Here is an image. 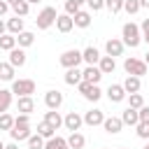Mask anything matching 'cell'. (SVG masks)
Segmentation results:
<instances>
[{
    "mask_svg": "<svg viewBox=\"0 0 149 149\" xmlns=\"http://www.w3.org/2000/svg\"><path fill=\"white\" fill-rule=\"evenodd\" d=\"M98 70H100L102 74H112V72L116 70V61H114L112 56H100V61H98Z\"/></svg>",
    "mask_w": 149,
    "mask_h": 149,
    "instance_id": "obj_19",
    "label": "cell"
},
{
    "mask_svg": "<svg viewBox=\"0 0 149 149\" xmlns=\"http://www.w3.org/2000/svg\"><path fill=\"white\" fill-rule=\"evenodd\" d=\"M72 23H74L77 28H88V26H91V12L79 9V12L72 16Z\"/></svg>",
    "mask_w": 149,
    "mask_h": 149,
    "instance_id": "obj_20",
    "label": "cell"
},
{
    "mask_svg": "<svg viewBox=\"0 0 149 149\" xmlns=\"http://www.w3.org/2000/svg\"><path fill=\"white\" fill-rule=\"evenodd\" d=\"M123 70H126V74H133V77H140V79L149 72V68L144 65V61H140V58H135V56H128V58L123 61Z\"/></svg>",
    "mask_w": 149,
    "mask_h": 149,
    "instance_id": "obj_2",
    "label": "cell"
},
{
    "mask_svg": "<svg viewBox=\"0 0 149 149\" xmlns=\"http://www.w3.org/2000/svg\"><path fill=\"white\" fill-rule=\"evenodd\" d=\"M91 86H93V84H88V81H84V79L77 84V88H79V93H81V95H86V93L91 91Z\"/></svg>",
    "mask_w": 149,
    "mask_h": 149,
    "instance_id": "obj_43",
    "label": "cell"
},
{
    "mask_svg": "<svg viewBox=\"0 0 149 149\" xmlns=\"http://www.w3.org/2000/svg\"><path fill=\"white\" fill-rule=\"evenodd\" d=\"M123 42H121V37H109L107 42H105V54L107 56H112V58H116V56H123Z\"/></svg>",
    "mask_w": 149,
    "mask_h": 149,
    "instance_id": "obj_8",
    "label": "cell"
},
{
    "mask_svg": "<svg viewBox=\"0 0 149 149\" xmlns=\"http://www.w3.org/2000/svg\"><path fill=\"white\" fill-rule=\"evenodd\" d=\"M142 42H147V44H149V33H144V35H142Z\"/></svg>",
    "mask_w": 149,
    "mask_h": 149,
    "instance_id": "obj_51",
    "label": "cell"
},
{
    "mask_svg": "<svg viewBox=\"0 0 149 149\" xmlns=\"http://www.w3.org/2000/svg\"><path fill=\"white\" fill-rule=\"evenodd\" d=\"M65 149H70V147H65Z\"/></svg>",
    "mask_w": 149,
    "mask_h": 149,
    "instance_id": "obj_56",
    "label": "cell"
},
{
    "mask_svg": "<svg viewBox=\"0 0 149 149\" xmlns=\"http://www.w3.org/2000/svg\"><path fill=\"white\" fill-rule=\"evenodd\" d=\"M14 47H16V37H14V35H9V33L0 35V49H2V51H7V54H9Z\"/></svg>",
    "mask_w": 149,
    "mask_h": 149,
    "instance_id": "obj_30",
    "label": "cell"
},
{
    "mask_svg": "<svg viewBox=\"0 0 149 149\" xmlns=\"http://www.w3.org/2000/svg\"><path fill=\"white\" fill-rule=\"evenodd\" d=\"M121 149H126V147H121Z\"/></svg>",
    "mask_w": 149,
    "mask_h": 149,
    "instance_id": "obj_55",
    "label": "cell"
},
{
    "mask_svg": "<svg viewBox=\"0 0 149 149\" xmlns=\"http://www.w3.org/2000/svg\"><path fill=\"white\" fill-rule=\"evenodd\" d=\"M105 95L109 98V102H123L128 93L123 91V86H121V84H109V86H107V91H105Z\"/></svg>",
    "mask_w": 149,
    "mask_h": 149,
    "instance_id": "obj_12",
    "label": "cell"
},
{
    "mask_svg": "<svg viewBox=\"0 0 149 149\" xmlns=\"http://www.w3.org/2000/svg\"><path fill=\"white\" fill-rule=\"evenodd\" d=\"M105 9H109L112 14H119L123 9V0H105Z\"/></svg>",
    "mask_w": 149,
    "mask_h": 149,
    "instance_id": "obj_37",
    "label": "cell"
},
{
    "mask_svg": "<svg viewBox=\"0 0 149 149\" xmlns=\"http://www.w3.org/2000/svg\"><path fill=\"white\" fill-rule=\"evenodd\" d=\"M12 9H14V16H21V19H23V16H28V12H30V5H28L26 0H21V2H19V5H14Z\"/></svg>",
    "mask_w": 149,
    "mask_h": 149,
    "instance_id": "obj_36",
    "label": "cell"
},
{
    "mask_svg": "<svg viewBox=\"0 0 149 149\" xmlns=\"http://www.w3.org/2000/svg\"><path fill=\"white\" fill-rule=\"evenodd\" d=\"M14 102V93L9 88H0V114H5Z\"/></svg>",
    "mask_w": 149,
    "mask_h": 149,
    "instance_id": "obj_25",
    "label": "cell"
},
{
    "mask_svg": "<svg viewBox=\"0 0 149 149\" xmlns=\"http://www.w3.org/2000/svg\"><path fill=\"white\" fill-rule=\"evenodd\" d=\"M28 5H37V2H42V0H26Z\"/></svg>",
    "mask_w": 149,
    "mask_h": 149,
    "instance_id": "obj_52",
    "label": "cell"
},
{
    "mask_svg": "<svg viewBox=\"0 0 149 149\" xmlns=\"http://www.w3.org/2000/svg\"><path fill=\"white\" fill-rule=\"evenodd\" d=\"M140 33L144 35V33H149V19H144L142 23H140Z\"/></svg>",
    "mask_w": 149,
    "mask_h": 149,
    "instance_id": "obj_45",
    "label": "cell"
},
{
    "mask_svg": "<svg viewBox=\"0 0 149 149\" xmlns=\"http://www.w3.org/2000/svg\"><path fill=\"white\" fill-rule=\"evenodd\" d=\"M137 119H140V123H149V105H142L137 109Z\"/></svg>",
    "mask_w": 149,
    "mask_h": 149,
    "instance_id": "obj_41",
    "label": "cell"
},
{
    "mask_svg": "<svg viewBox=\"0 0 149 149\" xmlns=\"http://www.w3.org/2000/svg\"><path fill=\"white\" fill-rule=\"evenodd\" d=\"M121 121H123V126H137V123H140V119H137V109L126 107V109L121 112Z\"/></svg>",
    "mask_w": 149,
    "mask_h": 149,
    "instance_id": "obj_27",
    "label": "cell"
},
{
    "mask_svg": "<svg viewBox=\"0 0 149 149\" xmlns=\"http://www.w3.org/2000/svg\"><path fill=\"white\" fill-rule=\"evenodd\" d=\"M81 116H84V123H86V126H91V128L102 126V121H105V112H102V109H98V107H93V109L84 112Z\"/></svg>",
    "mask_w": 149,
    "mask_h": 149,
    "instance_id": "obj_7",
    "label": "cell"
},
{
    "mask_svg": "<svg viewBox=\"0 0 149 149\" xmlns=\"http://www.w3.org/2000/svg\"><path fill=\"white\" fill-rule=\"evenodd\" d=\"M121 42H123V47H130V49L140 47V42H142L140 26H137V23H133V21L123 23V28H121Z\"/></svg>",
    "mask_w": 149,
    "mask_h": 149,
    "instance_id": "obj_1",
    "label": "cell"
},
{
    "mask_svg": "<svg viewBox=\"0 0 149 149\" xmlns=\"http://www.w3.org/2000/svg\"><path fill=\"white\" fill-rule=\"evenodd\" d=\"M5 2H7V5H9V7H14V5H19V2H21V0H5Z\"/></svg>",
    "mask_w": 149,
    "mask_h": 149,
    "instance_id": "obj_49",
    "label": "cell"
},
{
    "mask_svg": "<svg viewBox=\"0 0 149 149\" xmlns=\"http://www.w3.org/2000/svg\"><path fill=\"white\" fill-rule=\"evenodd\" d=\"M65 147H68V142L61 135H54L51 140H44V149H65Z\"/></svg>",
    "mask_w": 149,
    "mask_h": 149,
    "instance_id": "obj_31",
    "label": "cell"
},
{
    "mask_svg": "<svg viewBox=\"0 0 149 149\" xmlns=\"http://www.w3.org/2000/svg\"><path fill=\"white\" fill-rule=\"evenodd\" d=\"M123 91L126 93H140V88H142V79L140 77H133V74H128L126 79H123Z\"/></svg>",
    "mask_w": 149,
    "mask_h": 149,
    "instance_id": "obj_18",
    "label": "cell"
},
{
    "mask_svg": "<svg viewBox=\"0 0 149 149\" xmlns=\"http://www.w3.org/2000/svg\"><path fill=\"white\" fill-rule=\"evenodd\" d=\"M142 61H144V65H147V68H149V51H147V54H144V58H142Z\"/></svg>",
    "mask_w": 149,
    "mask_h": 149,
    "instance_id": "obj_50",
    "label": "cell"
},
{
    "mask_svg": "<svg viewBox=\"0 0 149 149\" xmlns=\"http://www.w3.org/2000/svg\"><path fill=\"white\" fill-rule=\"evenodd\" d=\"M54 26H56V30H58V33H63V35H65V33H70V30L74 28V23H72V16H68L65 12L56 16V23H54Z\"/></svg>",
    "mask_w": 149,
    "mask_h": 149,
    "instance_id": "obj_16",
    "label": "cell"
},
{
    "mask_svg": "<svg viewBox=\"0 0 149 149\" xmlns=\"http://www.w3.org/2000/svg\"><path fill=\"white\" fill-rule=\"evenodd\" d=\"M102 149H107V147H102Z\"/></svg>",
    "mask_w": 149,
    "mask_h": 149,
    "instance_id": "obj_57",
    "label": "cell"
},
{
    "mask_svg": "<svg viewBox=\"0 0 149 149\" xmlns=\"http://www.w3.org/2000/svg\"><path fill=\"white\" fill-rule=\"evenodd\" d=\"M102 77H105V74L98 70V65H86V68L81 70V79L88 81V84H100Z\"/></svg>",
    "mask_w": 149,
    "mask_h": 149,
    "instance_id": "obj_11",
    "label": "cell"
},
{
    "mask_svg": "<svg viewBox=\"0 0 149 149\" xmlns=\"http://www.w3.org/2000/svg\"><path fill=\"white\" fill-rule=\"evenodd\" d=\"M5 149H19V142H9V144H5Z\"/></svg>",
    "mask_w": 149,
    "mask_h": 149,
    "instance_id": "obj_48",
    "label": "cell"
},
{
    "mask_svg": "<svg viewBox=\"0 0 149 149\" xmlns=\"http://www.w3.org/2000/svg\"><path fill=\"white\" fill-rule=\"evenodd\" d=\"M16 112H19V114H33V112H35V100H33V95L16 98Z\"/></svg>",
    "mask_w": 149,
    "mask_h": 149,
    "instance_id": "obj_15",
    "label": "cell"
},
{
    "mask_svg": "<svg viewBox=\"0 0 149 149\" xmlns=\"http://www.w3.org/2000/svg\"><path fill=\"white\" fill-rule=\"evenodd\" d=\"M81 61H84L86 65H98V61H100V51L91 44V47H86V49L81 51Z\"/></svg>",
    "mask_w": 149,
    "mask_h": 149,
    "instance_id": "obj_17",
    "label": "cell"
},
{
    "mask_svg": "<svg viewBox=\"0 0 149 149\" xmlns=\"http://www.w3.org/2000/svg\"><path fill=\"white\" fill-rule=\"evenodd\" d=\"M65 142H68V147L70 149H84V144H86V137L77 130V133H70L68 137H65Z\"/></svg>",
    "mask_w": 149,
    "mask_h": 149,
    "instance_id": "obj_24",
    "label": "cell"
},
{
    "mask_svg": "<svg viewBox=\"0 0 149 149\" xmlns=\"http://www.w3.org/2000/svg\"><path fill=\"white\" fill-rule=\"evenodd\" d=\"M35 88H37V86H35V81H33V79H14L9 91H12L16 98H23V95H33V93H35Z\"/></svg>",
    "mask_w": 149,
    "mask_h": 149,
    "instance_id": "obj_4",
    "label": "cell"
},
{
    "mask_svg": "<svg viewBox=\"0 0 149 149\" xmlns=\"http://www.w3.org/2000/svg\"><path fill=\"white\" fill-rule=\"evenodd\" d=\"M33 44H35V33L23 30V33H19V35H16V47L28 49V47H33Z\"/></svg>",
    "mask_w": 149,
    "mask_h": 149,
    "instance_id": "obj_22",
    "label": "cell"
},
{
    "mask_svg": "<svg viewBox=\"0 0 149 149\" xmlns=\"http://www.w3.org/2000/svg\"><path fill=\"white\" fill-rule=\"evenodd\" d=\"M9 9H12V7H9V5L5 2V0H0V19H2V16H5V14L9 12Z\"/></svg>",
    "mask_w": 149,
    "mask_h": 149,
    "instance_id": "obj_44",
    "label": "cell"
},
{
    "mask_svg": "<svg viewBox=\"0 0 149 149\" xmlns=\"http://www.w3.org/2000/svg\"><path fill=\"white\" fill-rule=\"evenodd\" d=\"M84 98H86L88 102H98V100L102 98V88H100L98 84H93V86H91V91H88V93H86Z\"/></svg>",
    "mask_w": 149,
    "mask_h": 149,
    "instance_id": "obj_33",
    "label": "cell"
},
{
    "mask_svg": "<svg viewBox=\"0 0 149 149\" xmlns=\"http://www.w3.org/2000/svg\"><path fill=\"white\" fill-rule=\"evenodd\" d=\"M30 135H33V133H30V126H19V123H14L12 130H9L12 142H26Z\"/></svg>",
    "mask_w": 149,
    "mask_h": 149,
    "instance_id": "obj_14",
    "label": "cell"
},
{
    "mask_svg": "<svg viewBox=\"0 0 149 149\" xmlns=\"http://www.w3.org/2000/svg\"><path fill=\"white\" fill-rule=\"evenodd\" d=\"M37 135H40V137H44V140H51V137L56 135V130H54V128H51V126L42 119V121L37 123Z\"/></svg>",
    "mask_w": 149,
    "mask_h": 149,
    "instance_id": "obj_29",
    "label": "cell"
},
{
    "mask_svg": "<svg viewBox=\"0 0 149 149\" xmlns=\"http://www.w3.org/2000/svg\"><path fill=\"white\" fill-rule=\"evenodd\" d=\"M26 61H28V56H26V49H21V47H14L12 51H9V65L16 70V68H23L26 65Z\"/></svg>",
    "mask_w": 149,
    "mask_h": 149,
    "instance_id": "obj_9",
    "label": "cell"
},
{
    "mask_svg": "<svg viewBox=\"0 0 149 149\" xmlns=\"http://www.w3.org/2000/svg\"><path fill=\"white\" fill-rule=\"evenodd\" d=\"M140 2V9H149V0H137Z\"/></svg>",
    "mask_w": 149,
    "mask_h": 149,
    "instance_id": "obj_47",
    "label": "cell"
},
{
    "mask_svg": "<svg viewBox=\"0 0 149 149\" xmlns=\"http://www.w3.org/2000/svg\"><path fill=\"white\" fill-rule=\"evenodd\" d=\"M58 63H61L65 70H70V68H79V65L84 63V61H81V51H79V49H68V51L61 54Z\"/></svg>",
    "mask_w": 149,
    "mask_h": 149,
    "instance_id": "obj_5",
    "label": "cell"
},
{
    "mask_svg": "<svg viewBox=\"0 0 149 149\" xmlns=\"http://www.w3.org/2000/svg\"><path fill=\"white\" fill-rule=\"evenodd\" d=\"M14 123H19V126H30V114H16V116H14Z\"/></svg>",
    "mask_w": 149,
    "mask_h": 149,
    "instance_id": "obj_42",
    "label": "cell"
},
{
    "mask_svg": "<svg viewBox=\"0 0 149 149\" xmlns=\"http://www.w3.org/2000/svg\"><path fill=\"white\" fill-rule=\"evenodd\" d=\"M63 126H65L70 133H77V130L84 126V116H81L79 112H68V114L63 116Z\"/></svg>",
    "mask_w": 149,
    "mask_h": 149,
    "instance_id": "obj_6",
    "label": "cell"
},
{
    "mask_svg": "<svg viewBox=\"0 0 149 149\" xmlns=\"http://www.w3.org/2000/svg\"><path fill=\"white\" fill-rule=\"evenodd\" d=\"M126 98H128V107H133V109H140V107L144 105V98H142V93H128Z\"/></svg>",
    "mask_w": 149,
    "mask_h": 149,
    "instance_id": "obj_32",
    "label": "cell"
},
{
    "mask_svg": "<svg viewBox=\"0 0 149 149\" xmlns=\"http://www.w3.org/2000/svg\"><path fill=\"white\" fill-rule=\"evenodd\" d=\"M102 128H105V133H109V135H119V133L123 130V121H121V116H105Z\"/></svg>",
    "mask_w": 149,
    "mask_h": 149,
    "instance_id": "obj_10",
    "label": "cell"
},
{
    "mask_svg": "<svg viewBox=\"0 0 149 149\" xmlns=\"http://www.w3.org/2000/svg\"><path fill=\"white\" fill-rule=\"evenodd\" d=\"M44 105H47V109H58V107L63 105V93L56 91V88L47 91V93H44Z\"/></svg>",
    "mask_w": 149,
    "mask_h": 149,
    "instance_id": "obj_13",
    "label": "cell"
},
{
    "mask_svg": "<svg viewBox=\"0 0 149 149\" xmlns=\"http://www.w3.org/2000/svg\"><path fill=\"white\" fill-rule=\"evenodd\" d=\"M0 149H5V142H2V140H0Z\"/></svg>",
    "mask_w": 149,
    "mask_h": 149,
    "instance_id": "obj_53",
    "label": "cell"
},
{
    "mask_svg": "<svg viewBox=\"0 0 149 149\" xmlns=\"http://www.w3.org/2000/svg\"><path fill=\"white\" fill-rule=\"evenodd\" d=\"M12 126H14V116L9 114V112H5V114H0V130H12Z\"/></svg>",
    "mask_w": 149,
    "mask_h": 149,
    "instance_id": "obj_35",
    "label": "cell"
},
{
    "mask_svg": "<svg viewBox=\"0 0 149 149\" xmlns=\"http://www.w3.org/2000/svg\"><path fill=\"white\" fill-rule=\"evenodd\" d=\"M5 33H7V21L0 19V35H5Z\"/></svg>",
    "mask_w": 149,
    "mask_h": 149,
    "instance_id": "obj_46",
    "label": "cell"
},
{
    "mask_svg": "<svg viewBox=\"0 0 149 149\" xmlns=\"http://www.w3.org/2000/svg\"><path fill=\"white\" fill-rule=\"evenodd\" d=\"M56 16H58L56 7H44V9L37 14V19H35V26H37L40 30H49V28L56 23Z\"/></svg>",
    "mask_w": 149,
    "mask_h": 149,
    "instance_id": "obj_3",
    "label": "cell"
},
{
    "mask_svg": "<svg viewBox=\"0 0 149 149\" xmlns=\"http://www.w3.org/2000/svg\"><path fill=\"white\" fill-rule=\"evenodd\" d=\"M135 133L140 140H149V123H137L135 126Z\"/></svg>",
    "mask_w": 149,
    "mask_h": 149,
    "instance_id": "obj_39",
    "label": "cell"
},
{
    "mask_svg": "<svg viewBox=\"0 0 149 149\" xmlns=\"http://www.w3.org/2000/svg\"><path fill=\"white\" fill-rule=\"evenodd\" d=\"M142 149H149V140H147V144H144V147H142Z\"/></svg>",
    "mask_w": 149,
    "mask_h": 149,
    "instance_id": "obj_54",
    "label": "cell"
},
{
    "mask_svg": "<svg viewBox=\"0 0 149 149\" xmlns=\"http://www.w3.org/2000/svg\"><path fill=\"white\" fill-rule=\"evenodd\" d=\"M26 144H28V149H44V137H40V135L35 133V135H30V137L26 140Z\"/></svg>",
    "mask_w": 149,
    "mask_h": 149,
    "instance_id": "obj_34",
    "label": "cell"
},
{
    "mask_svg": "<svg viewBox=\"0 0 149 149\" xmlns=\"http://www.w3.org/2000/svg\"><path fill=\"white\" fill-rule=\"evenodd\" d=\"M14 74H16V70H14L7 61H2V63H0V81H9V84H12V81L16 79Z\"/></svg>",
    "mask_w": 149,
    "mask_h": 149,
    "instance_id": "obj_28",
    "label": "cell"
},
{
    "mask_svg": "<svg viewBox=\"0 0 149 149\" xmlns=\"http://www.w3.org/2000/svg\"><path fill=\"white\" fill-rule=\"evenodd\" d=\"M26 28H23V19L21 16H12V19H7V33L9 35H19V33H23Z\"/></svg>",
    "mask_w": 149,
    "mask_h": 149,
    "instance_id": "obj_21",
    "label": "cell"
},
{
    "mask_svg": "<svg viewBox=\"0 0 149 149\" xmlns=\"http://www.w3.org/2000/svg\"><path fill=\"white\" fill-rule=\"evenodd\" d=\"M86 5H88V12H91V14L105 9V0H86Z\"/></svg>",
    "mask_w": 149,
    "mask_h": 149,
    "instance_id": "obj_40",
    "label": "cell"
},
{
    "mask_svg": "<svg viewBox=\"0 0 149 149\" xmlns=\"http://www.w3.org/2000/svg\"><path fill=\"white\" fill-rule=\"evenodd\" d=\"M44 121H47L54 130H58V128L63 126V116H61V112H58V109H49V112L44 114Z\"/></svg>",
    "mask_w": 149,
    "mask_h": 149,
    "instance_id": "obj_23",
    "label": "cell"
},
{
    "mask_svg": "<svg viewBox=\"0 0 149 149\" xmlns=\"http://www.w3.org/2000/svg\"><path fill=\"white\" fill-rule=\"evenodd\" d=\"M63 79H65L68 86H77V84L81 81V70H79V68H70V70H65Z\"/></svg>",
    "mask_w": 149,
    "mask_h": 149,
    "instance_id": "obj_26",
    "label": "cell"
},
{
    "mask_svg": "<svg viewBox=\"0 0 149 149\" xmlns=\"http://www.w3.org/2000/svg\"><path fill=\"white\" fill-rule=\"evenodd\" d=\"M123 9L133 16V14H137V12H140V2H137V0H123Z\"/></svg>",
    "mask_w": 149,
    "mask_h": 149,
    "instance_id": "obj_38",
    "label": "cell"
}]
</instances>
